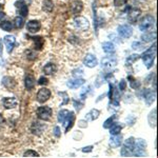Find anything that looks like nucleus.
Masks as SVG:
<instances>
[{
    "instance_id": "34",
    "label": "nucleus",
    "mask_w": 158,
    "mask_h": 158,
    "mask_svg": "<svg viewBox=\"0 0 158 158\" xmlns=\"http://www.w3.org/2000/svg\"><path fill=\"white\" fill-rule=\"evenodd\" d=\"M0 27H1L3 31H6V32H10L13 29V24L11 21H3L0 23Z\"/></svg>"
},
{
    "instance_id": "45",
    "label": "nucleus",
    "mask_w": 158,
    "mask_h": 158,
    "mask_svg": "<svg viewBox=\"0 0 158 158\" xmlns=\"http://www.w3.org/2000/svg\"><path fill=\"white\" fill-rule=\"evenodd\" d=\"M38 83H39L40 85H47L48 83H49V79L43 77V76H42V77L39 78V80H38Z\"/></svg>"
},
{
    "instance_id": "1",
    "label": "nucleus",
    "mask_w": 158,
    "mask_h": 158,
    "mask_svg": "<svg viewBox=\"0 0 158 158\" xmlns=\"http://www.w3.org/2000/svg\"><path fill=\"white\" fill-rule=\"evenodd\" d=\"M155 55H156V42H154V44L151 48H149L143 54L140 56V58L143 60V63L147 67V69L152 68L155 60Z\"/></svg>"
},
{
    "instance_id": "11",
    "label": "nucleus",
    "mask_w": 158,
    "mask_h": 158,
    "mask_svg": "<svg viewBox=\"0 0 158 158\" xmlns=\"http://www.w3.org/2000/svg\"><path fill=\"white\" fill-rule=\"evenodd\" d=\"M3 42L6 47L7 53L11 54L13 49H14V47H15V44H16V39H15V37L12 36V35H7V36L3 38Z\"/></svg>"
},
{
    "instance_id": "17",
    "label": "nucleus",
    "mask_w": 158,
    "mask_h": 158,
    "mask_svg": "<svg viewBox=\"0 0 158 158\" xmlns=\"http://www.w3.org/2000/svg\"><path fill=\"white\" fill-rule=\"evenodd\" d=\"M85 83V79L82 78H75V79H71V80L68 81L67 85L72 90H75V89H78L79 86H81Z\"/></svg>"
},
{
    "instance_id": "28",
    "label": "nucleus",
    "mask_w": 158,
    "mask_h": 158,
    "mask_svg": "<svg viewBox=\"0 0 158 158\" xmlns=\"http://www.w3.org/2000/svg\"><path fill=\"white\" fill-rule=\"evenodd\" d=\"M148 120H149V123L152 128H155V127H156V109H154L151 113L149 114Z\"/></svg>"
},
{
    "instance_id": "51",
    "label": "nucleus",
    "mask_w": 158,
    "mask_h": 158,
    "mask_svg": "<svg viewBox=\"0 0 158 158\" xmlns=\"http://www.w3.org/2000/svg\"><path fill=\"white\" fill-rule=\"evenodd\" d=\"M2 53V45H1V41H0V54Z\"/></svg>"
},
{
    "instance_id": "23",
    "label": "nucleus",
    "mask_w": 158,
    "mask_h": 158,
    "mask_svg": "<svg viewBox=\"0 0 158 158\" xmlns=\"http://www.w3.org/2000/svg\"><path fill=\"white\" fill-rule=\"evenodd\" d=\"M156 39V32H150V33H146L141 36V40L143 42H151V41H154Z\"/></svg>"
},
{
    "instance_id": "8",
    "label": "nucleus",
    "mask_w": 158,
    "mask_h": 158,
    "mask_svg": "<svg viewBox=\"0 0 158 158\" xmlns=\"http://www.w3.org/2000/svg\"><path fill=\"white\" fill-rule=\"evenodd\" d=\"M117 31H118V34L120 35L122 38H130L132 36V34H133V29H132L129 24L119 25Z\"/></svg>"
},
{
    "instance_id": "35",
    "label": "nucleus",
    "mask_w": 158,
    "mask_h": 158,
    "mask_svg": "<svg viewBox=\"0 0 158 158\" xmlns=\"http://www.w3.org/2000/svg\"><path fill=\"white\" fill-rule=\"evenodd\" d=\"M128 79L130 80V85H131L132 89H135V90H137V89L140 86V82L138 80H136L135 78H133L132 76H129Z\"/></svg>"
},
{
    "instance_id": "47",
    "label": "nucleus",
    "mask_w": 158,
    "mask_h": 158,
    "mask_svg": "<svg viewBox=\"0 0 158 158\" xmlns=\"http://www.w3.org/2000/svg\"><path fill=\"white\" fill-rule=\"evenodd\" d=\"M54 135L57 138H59V137L61 136V133H60V128L59 127H55V129H54Z\"/></svg>"
},
{
    "instance_id": "14",
    "label": "nucleus",
    "mask_w": 158,
    "mask_h": 158,
    "mask_svg": "<svg viewBox=\"0 0 158 158\" xmlns=\"http://www.w3.org/2000/svg\"><path fill=\"white\" fill-rule=\"evenodd\" d=\"M2 103L6 109H15L18 106V100L16 97H6L2 100Z\"/></svg>"
},
{
    "instance_id": "30",
    "label": "nucleus",
    "mask_w": 158,
    "mask_h": 158,
    "mask_svg": "<svg viewBox=\"0 0 158 158\" xmlns=\"http://www.w3.org/2000/svg\"><path fill=\"white\" fill-rule=\"evenodd\" d=\"M24 25V19L22 16H17L15 17L14 19V27L16 29H21L22 27Z\"/></svg>"
},
{
    "instance_id": "16",
    "label": "nucleus",
    "mask_w": 158,
    "mask_h": 158,
    "mask_svg": "<svg viewBox=\"0 0 158 158\" xmlns=\"http://www.w3.org/2000/svg\"><path fill=\"white\" fill-rule=\"evenodd\" d=\"M74 121H75V113H74V112H70L67 117V119H65L64 122H63V124L65 126V133H68V132L72 129Z\"/></svg>"
},
{
    "instance_id": "13",
    "label": "nucleus",
    "mask_w": 158,
    "mask_h": 158,
    "mask_svg": "<svg viewBox=\"0 0 158 158\" xmlns=\"http://www.w3.org/2000/svg\"><path fill=\"white\" fill-rule=\"evenodd\" d=\"M83 64L88 68H95L98 64L97 58L92 54H88L85 57V59H83Z\"/></svg>"
},
{
    "instance_id": "50",
    "label": "nucleus",
    "mask_w": 158,
    "mask_h": 158,
    "mask_svg": "<svg viewBox=\"0 0 158 158\" xmlns=\"http://www.w3.org/2000/svg\"><path fill=\"white\" fill-rule=\"evenodd\" d=\"M23 2L25 4H30L31 2H32V0H23Z\"/></svg>"
},
{
    "instance_id": "44",
    "label": "nucleus",
    "mask_w": 158,
    "mask_h": 158,
    "mask_svg": "<svg viewBox=\"0 0 158 158\" xmlns=\"http://www.w3.org/2000/svg\"><path fill=\"white\" fill-rule=\"evenodd\" d=\"M128 2V0H114V6H122Z\"/></svg>"
},
{
    "instance_id": "33",
    "label": "nucleus",
    "mask_w": 158,
    "mask_h": 158,
    "mask_svg": "<svg viewBox=\"0 0 158 158\" xmlns=\"http://www.w3.org/2000/svg\"><path fill=\"white\" fill-rule=\"evenodd\" d=\"M33 40L35 41V49L37 50H41L42 49V45H43V39L42 37H31Z\"/></svg>"
},
{
    "instance_id": "49",
    "label": "nucleus",
    "mask_w": 158,
    "mask_h": 158,
    "mask_svg": "<svg viewBox=\"0 0 158 158\" xmlns=\"http://www.w3.org/2000/svg\"><path fill=\"white\" fill-rule=\"evenodd\" d=\"M4 17H6V14H4L3 12L0 11V21H2V19H3Z\"/></svg>"
},
{
    "instance_id": "53",
    "label": "nucleus",
    "mask_w": 158,
    "mask_h": 158,
    "mask_svg": "<svg viewBox=\"0 0 158 158\" xmlns=\"http://www.w3.org/2000/svg\"><path fill=\"white\" fill-rule=\"evenodd\" d=\"M0 122H2V118H1V116H0Z\"/></svg>"
},
{
    "instance_id": "32",
    "label": "nucleus",
    "mask_w": 158,
    "mask_h": 158,
    "mask_svg": "<svg viewBox=\"0 0 158 158\" xmlns=\"http://www.w3.org/2000/svg\"><path fill=\"white\" fill-rule=\"evenodd\" d=\"M110 133H111V135H116V134H119L121 132L122 130V127L120 126V124H112L111 127H110Z\"/></svg>"
},
{
    "instance_id": "21",
    "label": "nucleus",
    "mask_w": 158,
    "mask_h": 158,
    "mask_svg": "<svg viewBox=\"0 0 158 158\" xmlns=\"http://www.w3.org/2000/svg\"><path fill=\"white\" fill-rule=\"evenodd\" d=\"M2 85L6 86V89H9V90H12V89H14L15 85H16V81H15L12 77L6 76V77L2 78Z\"/></svg>"
},
{
    "instance_id": "18",
    "label": "nucleus",
    "mask_w": 158,
    "mask_h": 158,
    "mask_svg": "<svg viewBox=\"0 0 158 158\" xmlns=\"http://www.w3.org/2000/svg\"><path fill=\"white\" fill-rule=\"evenodd\" d=\"M155 97H156V91L153 92L152 90H147L146 94H144V100L148 106H151L154 102Z\"/></svg>"
},
{
    "instance_id": "15",
    "label": "nucleus",
    "mask_w": 158,
    "mask_h": 158,
    "mask_svg": "<svg viewBox=\"0 0 158 158\" xmlns=\"http://www.w3.org/2000/svg\"><path fill=\"white\" fill-rule=\"evenodd\" d=\"M140 15H141V11L139 9H132L128 14V20L131 23H136Z\"/></svg>"
},
{
    "instance_id": "40",
    "label": "nucleus",
    "mask_w": 158,
    "mask_h": 158,
    "mask_svg": "<svg viewBox=\"0 0 158 158\" xmlns=\"http://www.w3.org/2000/svg\"><path fill=\"white\" fill-rule=\"evenodd\" d=\"M132 49L135 50V51H140V50H142V49H143V45H142L140 42L135 41V42L132 43Z\"/></svg>"
},
{
    "instance_id": "27",
    "label": "nucleus",
    "mask_w": 158,
    "mask_h": 158,
    "mask_svg": "<svg viewBox=\"0 0 158 158\" xmlns=\"http://www.w3.org/2000/svg\"><path fill=\"white\" fill-rule=\"evenodd\" d=\"M54 9V3H53L52 0H44L43 1V4H42V10L44 12H48V13H51Z\"/></svg>"
},
{
    "instance_id": "2",
    "label": "nucleus",
    "mask_w": 158,
    "mask_h": 158,
    "mask_svg": "<svg viewBox=\"0 0 158 158\" xmlns=\"http://www.w3.org/2000/svg\"><path fill=\"white\" fill-rule=\"evenodd\" d=\"M146 148H147V142L143 139H137L135 140L134 149L132 155L136 157H142L146 155Z\"/></svg>"
},
{
    "instance_id": "7",
    "label": "nucleus",
    "mask_w": 158,
    "mask_h": 158,
    "mask_svg": "<svg viewBox=\"0 0 158 158\" xmlns=\"http://www.w3.org/2000/svg\"><path fill=\"white\" fill-rule=\"evenodd\" d=\"M51 97V91L47 88H42L37 93V101L40 103H44Z\"/></svg>"
},
{
    "instance_id": "20",
    "label": "nucleus",
    "mask_w": 158,
    "mask_h": 158,
    "mask_svg": "<svg viewBox=\"0 0 158 158\" xmlns=\"http://www.w3.org/2000/svg\"><path fill=\"white\" fill-rule=\"evenodd\" d=\"M121 143H122V135L120 133L113 135V136L111 137V139H110V144L113 148L119 147Z\"/></svg>"
},
{
    "instance_id": "41",
    "label": "nucleus",
    "mask_w": 158,
    "mask_h": 158,
    "mask_svg": "<svg viewBox=\"0 0 158 158\" xmlns=\"http://www.w3.org/2000/svg\"><path fill=\"white\" fill-rule=\"evenodd\" d=\"M58 94H59V95H61V96H63V101L61 102V106H63V104H67L69 102V100H70V99H69L68 94L65 93V92H59Z\"/></svg>"
},
{
    "instance_id": "19",
    "label": "nucleus",
    "mask_w": 158,
    "mask_h": 158,
    "mask_svg": "<svg viewBox=\"0 0 158 158\" xmlns=\"http://www.w3.org/2000/svg\"><path fill=\"white\" fill-rule=\"evenodd\" d=\"M35 78L33 75H30V74H27V76H25L24 78V86L27 90H32V89H34L35 86Z\"/></svg>"
},
{
    "instance_id": "3",
    "label": "nucleus",
    "mask_w": 158,
    "mask_h": 158,
    "mask_svg": "<svg viewBox=\"0 0 158 158\" xmlns=\"http://www.w3.org/2000/svg\"><path fill=\"white\" fill-rule=\"evenodd\" d=\"M134 144H135V139L133 137H130L124 141L123 147L121 149V156L123 157H130L133 153V149H134Z\"/></svg>"
},
{
    "instance_id": "37",
    "label": "nucleus",
    "mask_w": 158,
    "mask_h": 158,
    "mask_svg": "<svg viewBox=\"0 0 158 158\" xmlns=\"http://www.w3.org/2000/svg\"><path fill=\"white\" fill-rule=\"evenodd\" d=\"M23 157H39V154L34 150H27V152H24Z\"/></svg>"
},
{
    "instance_id": "24",
    "label": "nucleus",
    "mask_w": 158,
    "mask_h": 158,
    "mask_svg": "<svg viewBox=\"0 0 158 158\" xmlns=\"http://www.w3.org/2000/svg\"><path fill=\"white\" fill-rule=\"evenodd\" d=\"M72 12L74 14H79V13H81V11L83 10V4L81 1H79V0H76V1H74L72 3Z\"/></svg>"
},
{
    "instance_id": "29",
    "label": "nucleus",
    "mask_w": 158,
    "mask_h": 158,
    "mask_svg": "<svg viewBox=\"0 0 158 158\" xmlns=\"http://www.w3.org/2000/svg\"><path fill=\"white\" fill-rule=\"evenodd\" d=\"M102 49L106 54H111L115 52V45L112 42H104L102 44Z\"/></svg>"
},
{
    "instance_id": "26",
    "label": "nucleus",
    "mask_w": 158,
    "mask_h": 158,
    "mask_svg": "<svg viewBox=\"0 0 158 158\" xmlns=\"http://www.w3.org/2000/svg\"><path fill=\"white\" fill-rule=\"evenodd\" d=\"M99 115H100V112H99V110L97 109H93L91 110L90 112H89L88 114H86L85 116V119H89V120H96V119L98 118Z\"/></svg>"
},
{
    "instance_id": "10",
    "label": "nucleus",
    "mask_w": 158,
    "mask_h": 158,
    "mask_svg": "<svg viewBox=\"0 0 158 158\" xmlns=\"http://www.w3.org/2000/svg\"><path fill=\"white\" fill-rule=\"evenodd\" d=\"M15 7H16L17 12H18L22 17L27 16V14H29L27 4H25L23 1H16L15 2Z\"/></svg>"
},
{
    "instance_id": "38",
    "label": "nucleus",
    "mask_w": 158,
    "mask_h": 158,
    "mask_svg": "<svg viewBox=\"0 0 158 158\" xmlns=\"http://www.w3.org/2000/svg\"><path fill=\"white\" fill-rule=\"evenodd\" d=\"M114 119H115V116H112V117H110V118L106 119V120L104 121V123H103V128L104 129H109L110 127L114 123Z\"/></svg>"
},
{
    "instance_id": "48",
    "label": "nucleus",
    "mask_w": 158,
    "mask_h": 158,
    "mask_svg": "<svg viewBox=\"0 0 158 158\" xmlns=\"http://www.w3.org/2000/svg\"><path fill=\"white\" fill-rule=\"evenodd\" d=\"M92 151H93V147H92V146L85 147V148H83V149H82V152L83 153H90Z\"/></svg>"
},
{
    "instance_id": "52",
    "label": "nucleus",
    "mask_w": 158,
    "mask_h": 158,
    "mask_svg": "<svg viewBox=\"0 0 158 158\" xmlns=\"http://www.w3.org/2000/svg\"><path fill=\"white\" fill-rule=\"evenodd\" d=\"M2 10V4H0V11Z\"/></svg>"
},
{
    "instance_id": "43",
    "label": "nucleus",
    "mask_w": 158,
    "mask_h": 158,
    "mask_svg": "<svg viewBox=\"0 0 158 158\" xmlns=\"http://www.w3.org/2000/svg\"><path fill=\"white\" fill-rule=\"evenodd\" d=\"M82 74H83V71L81 70V69H78V70H74L73 71V76L75 78H81Z\"/></svg>"
},
{
    "instance_id": "31",
    "label": "nucleus",
    "mask_w": 158,
    "mask_h": 158,
    "mask_svg": "<svg viewBox=\"0 0 158 158\" xmlns=\"http://www.w3.org/2000/svg\"><path fill=\"white\" fill-rule=\"evenodd\" d=\"M69 113H70V111H68V110H61L59 113H58V121L60 123H63L65 119H67Z\"/></svg>"
},
{
    "instance_id": "25",
    "label": "nucleus",
    "mask_w": 158,
    "mask_h": 158,
    "mask_svg": "<svg viewBox=\"0 0 158 158\" xmlns=\"http://www.w3.org/2000/svg\"><path fill=\"white\" fill-rule=\"evenodd\" d=\"M56 71H57V67H56L54 63H51V62L45 64L44 68H43V73L47 74V75H52Z\"/></svg>"
},
{
    "instance_id": "4",
    "label": "nucleus",
    "mask_w": 158,
    "mask_h": 158,
    "mask_svg": "<svg viewBox=\"0 0 158 158\" xmlns=\"http://www.w3.org/2000/svg\"><path fill=\"white\" fill-rule=\"evenodd\" d=\"M52 109L50 106H40L37 109V116L40 120L47 121L52 117Z\"/></svg>"
},
{
    "instance_id": "39",
    "label": "nucleus",
    "mask_w": 158,
    "mask_h": 158,
    "mask_svg": "<svg viewBox=\"0 0 158 158\" xmlns=\"http://www.w3.org/2000/svg\"><path fill=\"white\" fill-rule=\"evenodd\" d=\"M140 58V56L139 55H136V54H133V55H131V56H129L128 58H127V63H133L135 62V61H137Z\"/></svg>"
},
{
    "instance_id": "36",
    "label": "nucleus",
    "mask_w": 158,
    "mask_h": 158,
    "mask_svg": "<svg viewBox=\"0 0 158 158\" xmlns=\"http://www.w3.org/2000/svg\"><path fill=\"white\" fill-rule=\"evenodd\" d=\"M25 55H27V58L29 60H35L37 58L36 52H35V51H32V50L25 51Z\"/></svg>"
},
{
    "instance_id": "22",
    "label": "nucleus",
    "mask_w": 158,
    "mask_h": 158,
    "mask_svg": "<svg viewBox=\"0 0 158 158\" xmlns=\"http://www.w3.org/2000/svg\"><path fill=\"white\" fill-rule=\"evenodd\" d=\"M43 129H45L44 124L40 123V122H38V121L33 122V124H32V132H33V134L38 135V136H39V135L42 133Z\"/></svg>"
},
{
    "instance_id": "5",
    "label": "nucleus",
    "mask_w": 158,
    "mask_h": 158,
    "mask_svg": "<svg viewBox=\"0 0 158 158\" xmlns=\"http://www.w3.org/2000/svg\"><path fill=\"white\" fill-rule=\"evenodd\" d=\"M155 18L151 15H148V16L144 17L143 19L141 20V22H140L139 24V29L140 31H142V32H146V31L150 30L153 25H155Z\"/></svg>"
},
{
    "instance_id": "12",
    "label": "nucleus",
    "mask_w": 158,
    "mask_h": 158,
    "mask_svg": "<svg viewBox=\"0 0 158 158\" xmlns=\"http://www.w3.org/2000/svg\"><path fill=\"white\" fill-rule=\"evenodd\" d=\"M40 29H41V23H40L39 21H37V20H30L27 24V32L33 33V34L37 33Z\"/></svg>"
},
{
    "instance_id": "42",
    "label": "nucleus",
    "mask_w": 158,
    "mask_h": 158,
    "mask_svg": "<svg viewBox=\"0 0 158 158\" xmlns=\"http://www.w3.org/2000/svg\"><path fill=\"white\" fill-rule=\"evenodd\" d=\"M73 103H74V106H75V109L77 110V111H80V110L83 108V106H85L83 102H81V101H77V100H74Z\"/></svg>"
},
{
    "instance_id": "6",
    "label": "nucleus",
    "mask_w": 158,
    "mask_h": 158,
    "mask_svg": "<svg viewBox=\"0 0 158 158\" xmlns=\"http://www.w3.org/2000/svg\"><path fill=\"white\" fill-rule=\"evenodd\" d=\"M74 24H75V27H77V29L82 30V31L88 30L89 27H90L89 20L85 18V17H81V16L75 17V19H74Z\"/></svg>"
},
{
    "instance_id": "46",
    "label": "nucleus",
    "mask_w": 158,
    "mask_h": 158,
    "mask_svg": "<svg viewBox=\"0 0 158 158\" xmlns=\"http://www.w3.org/2000/svg\"><path fill=\"white\" fill-rule=\"evenodd\" d=\"M127 88V81L124 79H121L119 82V91H124Z\"/></svg>"
},
{
    "instance_id": "9",
    "label": "nucleus",
    "mask_w": 158,
    "mask_h": 158,
    "mask_svg": "<svg viewBox=\"0 0 158 158\" xmlns=\"http://www.w3.org/2000/svg\"><path fill=\"white\" fill-rule=\"evenodd\" d=\"M101 64H102V68H104V69H112V68L116 67L117 59L115 57L108 56V57L102 58V60H101Z\"/></svg>"
}]
</instances>
